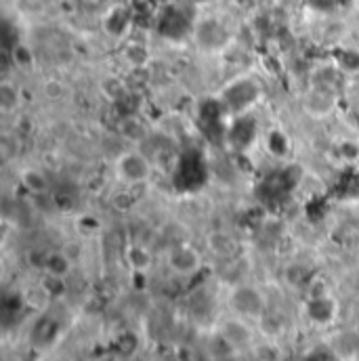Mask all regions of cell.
<instances>
[{
  "instance_id": "obj_1",
  "label": "cell",
  "mask_w": 359,
  "mask_h": 361,
  "mask_svg": "<svg viewBox=\"0 0 359 361\" xmlns=\"http://www.w3.org/2000/svg\"><path fill=\"white\" fill-rule=\"evenodd\" d=\"M114 175L124 185H145L154 177V162L141 149H124L114 160Z\"/></svg>"
},
{
  "instance_id": "obj_2",
  "label": "cell",
  "mask_w": 359,
  "mask_h": 361,
  "mask_svg": "<svg viewBox=\"0 0 359 361\" xmlns=\"http://www.w3.org/2000/svg\"><path fill=\"white\" fill-rule=\"evenodd\" d=\"M229 305L236 315L244 319H263L267 315V298L255 286H238L229 294Z\"/></svg>"
},
{
  "instance_id": "obj_3",
  "label": "cell",
  "mask_w": 359,
  "mask_h": 361,
  "mask_svg": "<svg viewBox=\"0 0 359 361\" xmlns=\"http://www.w3.org/2000/svg\"><path fill=\"white\" fill-rule=\"evenodd\" d=\"M300 105H303V111H305L309 118L326 120V118H330V116L336 111L339 92H336V90L309 87V90L305 92V97H303V101H300Z\"/></svg>"
},
{
  "instance_id": "obj_4",
  "label": "cell",
  "mask_w": 359,
  "mask_h": 361,
  "mask_svg": "<svg viewBox=\"0 0 359 361\" xmlns=\"http://www.w3.org/2000/svg\"><path fill=\"white\" fill-rule=\"evenodd\" d=\"M166 265L175 275H183V277L193 275L202 267V255L195 246H191L187 242H179V244L169 248Z\"/></svg>"
},
{
  "instance_id": "obj_5",
  "label": "cell",
  "mask_w": 359,
  "mask_h": 361,
  "mask_svg": "<svg viewBox=\"0 0 359 361\" xmlns=\"http://www.w3.org/2000/svg\"><path fill=\"white\" fill-rule=\"evenodd\" d=\"M195 38H197V44L202 49L212 51V49L223 47L229 40V34H227V30H225V25L221 21H217V19H204L195 27Z\"/></svg>"
},
{
  "instance_id": "obj_6",
  "label": "cell",
  "mask_w": 359,
  "mask_h": 361,
  "mask_svg": "<svg viewBox=\"0 0 359 361\" xmlns=\"http://www.w3.org/2000/svg\"><path fill=\"white\" fill-rule=\"evenodd\" d=\"M135 21V13L128 6H114L105 17V32L114 38H122Z\"/></svg>"
},
{
  "instance_id": "obj_7",
  "label": "cell",
  "mask_w": 359,
  "mask_h": 361,
  "mask_svg": "<svg viewBox=\"0 0 359 361\" xmlns=\"http://www.w3.org/2000/svg\"><path fill=\"white\" fill-rule=\"evenodd\" d=\"M118 133L122 135L124 141H128L130 145H141L147 137H150V128L147 124L137 116V114H128L118 122Z\"/></svg>"
},
{
  "instance_id": "obj_8",
  "label": "cell",
  "mask_w": 359,
  "mask_h": 361,
  "mask_svg": "<svg viewBox=\"0 0 359 361\" xmlns=\"http://www.w3.org/2000/svg\"><path fill=\"white\" fill-rule=\"evenodd\" d=\"M223 338L233 347H246L252 345V330L244 317L236 315L223 324Z\"/></svg>"
},
{
  "instance_id": "obj_9",
  "label": "cell",
  "mask_w": 359,
  "mask_h": 361,
  "mask_svg": "<svg viewBox=\"0 0 359 361\" xmlns=\"http://www.w3.org/2000/svg\"><path fill=\"white\" fill-rule=\"evenodd\" d=\"M19 183L32 195H44L49 191V187H51L49 177L40 169H34V166H28V169H23L19 173Z\"/></svg>"
},
{
  "instance_id": "obj_10",
  "label": "cell",
  "mask_w": 359,
  "mask_h": 361,
  "mask_svg": "<svg viewBox=\"0 0 359 361\" xmlns=\"http://www.w3.org/2000/svg\"><path fill=\"white\" fill-rule=\"evenodd\" d=\"M160 30L171 36H181L183 32H187V19L179 8H169L160 19Z\"/></svg>"
},
{
  "instance_id": "obj_11",
  "label": "cell",
  "mask_w": 359,
  "mask_h": 361,
  "mask_svg": "<svg viewBox=\"0 0 359 361\" xmlns=\"http://www.w3.org/2000/svg\"><path fill=\"white\" fill-rule=\"evenodd\" d=\"M19 105H21V90L11 80H4L0 85V109L4 114H11V111L19 109Z\"/></svg>"
},
{
  "instance_id": "obj_12",
  "label": "cell",
  "mask_w": 359,
  "mask_h": 361,
  "mask_svg": "<svg viewBox=\"0 0 359 361\" xmlns=\"http://www.w3.org/2000/svg\"><path fill=\"white\" fill-rule=\"evenodd\" d=\"M124 57L128 59V63H130L133 68H143V66L150 61V51H147V47L141 44V42H130V44L126 47V51H124Z\"/></svg>"
},
{
  "instance_id": "obj_13",
  "label": "cell",
  "mask_w": 359,
  "mask_h": 361,
  "mask_svg": "<svg viewBox=\"0 0 359 361\" xmlns=\"http://www.w3.org/2000/svg\"><path fill=\"white\" fill-rule=\"evenodd\" d=\"M334 63L341 72H358L359 53L353 49H341L334 57Z\"/></svg>"
},
{
  "instance_id": "obj_14",
  "label": "cell",
  "mask_w": 359,
  "mask_h": 361,
  "mask_svg": "<svg viewBox=\"0 0 359 361\" xmlns=\"http://www.w3.org/2000/svg\"><path fill=\"white\" fill-rule=\"evenodd\" d=\"M128 261L135 271H145L152 265V255L143 246H130L128 248Z\"/></svg>"
},
{
  "instance_id": "obj_15",
  "label": "cell",
  "mask_w": 359,
  "mask_h": 361,
  "mask_svg": "<svg viewBox=\"0 0 359 361\" xmlns=\"http://www.w3.org/2000/svg\"><path fill=\"white\" fill-rule=\"evenodd\" d=\"M255 355L259 361H279L281 353L275 343H261L255 347Z\"/></svg>"
},
{
  "instance_id": "obj_16",
  "label": "cell",
  "mask_w": 359,
  "mask_h": 361,
  "mask_svg": "<svg viewBox=\"0 0 359 361\" xmlns=\"http://www.w3.org/2000/svg\"><path fill=\"white\" fill-rule=\"evenodd\" d=\"M47 269H49L51 275L61 277V275H66V273L70 271V261H68L63 255H53V257H49V261H47Z\"/></svg>"
}]
</instances>
